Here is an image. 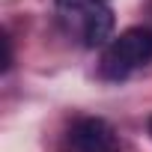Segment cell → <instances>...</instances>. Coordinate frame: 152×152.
Masks as SVG:
<instances>
[{
    "mask_svg": "<svg viewBox=\"0 0 152 152\" xmlns=\"http://www.w3.org/2000/svg\"><path fill=\"white\" fill-rule=\"evenodd\" d=\"M152 60V30L149 27H128L102 54V75L107 81H122L140 66Z\"/></svg>",
    "mask_w": 152,
    "mask_h": 152,
    "instance_id": "6da1fadb",
    "label": "cell"
},
{
    "mask_svg": "<svg viewBox=\"0 0 152 152\" xmlns=\"http://www.w3.org/2000/svg\"><path fill=\"white\" fill-rule=\"evenodd\" d=\"M69 146L72 152H122L116 131L99 116H87L75 122L69 131Z\"/></svg>",
    "mask_w": 152,
    "mask_h": 152,
    "instance_id": "7a4b0ae2",
    "label": "cell"
},
{
    "mask_svg": "<svg viewBox=\"0 0 152 152\" xmlns=\"http://www.w3.org/2000/svg\"><path fill=\"white\" fill-rule=\"evenodd\" d=\"M78 24H81L87 48H102V45L107 48L113 42V9L107 0H93Z\"/></svg>",
    "mask_w": 152,
    "mask_h": 152,
    "instance_id": "3957f363",
    "label": "cell"
},
{
    "mask_svg": "<svg viewBox=\"0 0 152 152\" xmlns=\"http://www.w3.org/2000/svg\"><path fill=\"white\" fill-rule=\"evenodd\" d=\"M54 3H57V9H60L66 18L81 21V15L90 9V3H93V0H54Z\"/></svg>",
    "mask_w": 152,
    "mask_h": 152,
    "instance_id": "277c9868",
    "label": "cell"
},
{
    "mask_svg": "<svg viewBox=\"0 0 152 152\" xmlns=\"http://www.w3.org/2000/svg\"><path fill=\"white\" fill-rule=\"evenodd\" d=\"M0 42H3V72H6L12 66V42H9V36H3Z\"/></svg>",
    "mask_w": 152,
    "mask_h": 152,
    "instance_id": "5b68a950",
    "label": "cell"
},
{
    "mask_svg": "<svg viewBox=\"0 0 152 152\" xmlns=\"http://www.w3.org/2000/svg\"><path fill=\"white\" fill-rule=\"evenodd\" d=\"M146 12H149V15H152V0H149V3H146Z\"/></svg>",
    "mask_w": 152,
    "mask_h": 152,
    "instance_id": "8992f818",
    "label": "cell"
},
{
    "mask_svg": "<svg viewBox=\"0 0 152 152\" xmlns=\"http://www.w3.org/2000/svg\"><path fill=\"white\" fill-rule=\"evenodd\" d=\"M149 134H152V119H149Z\"/></svg>",
    "mask_w": 152,
    "mask_h": 152,
    "instance_id": "52a82bcc",
    "label": "cell"
}]
</instances>
